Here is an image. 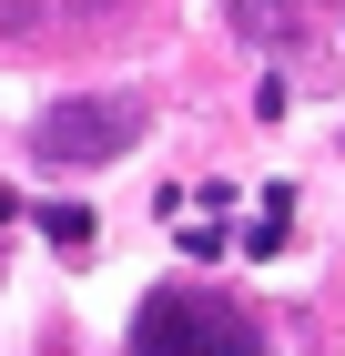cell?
<instances>
[{
    "label": "cell",
    "instance_id": "cell-1",
    "mask_svg": "<svg viewBox=\"0 0 345 356\" xmlns=\"http://www.w3.org/2000/svg\"><path fill=\"white\" fill-rule=\"evenodd\" d=\"M133 356H264L254 305L213 296V285H153L133 316Z\"/></svg>",
    "mask_w": 345,
    "mask_h": 356
},
{
    "label": "cell",
    "instance_id": "cell-2",
    "mask_svg": "<svg viewBox=\"0 0 345 356\" xmlns=\"http://www.w3.org/2000/svg\"><path fill=\"white\" fill-rule=\"evenodd\" d=\"M142 143V102L133 92H61L41 122H31V153L61 173H92V163H122Z\"/></svg>",
    "mask_w": 345,
    "mask_h": 356
},
{
    "label": "cell",
    "instance_id": "cell-3",
    "mask_svg": "<svg viewBox=\"0 0 345 356\" xmlns=\"http://www.w3.org/2000/svg\"><path fill=\"white\" fill-rule=\"evenodd\" d=\"M285 234H294V193L264 184V214H254V234H244V245H254V254H285Z\"/></svg>",
    "mask_w": 345,
    "mask_h": 356
},
{
    "label": "cell",
    "instance_id": "cell-4",
    "mask_svg": "<svg viewBox=\"0 0 345 356\" xmlns=\"http://www.w3.org/2000/svg\"><path fill=\"white\" fill-rule=\"evenodd\" d=\"M41 234H51L61 254H92V214H81V204H51V214H41Z\"/></svg>",
    "mask_w": 345,
    "mask_h": 356
}]
</instances>
